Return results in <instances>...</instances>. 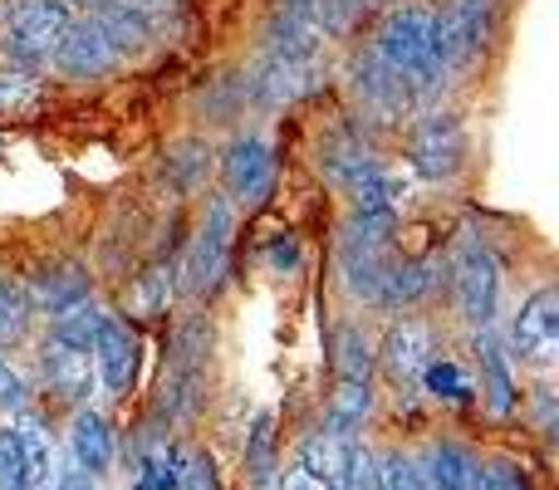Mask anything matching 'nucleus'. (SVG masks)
I'll return each instance as SVG.
<instances>
[{"instance_id":"obj_21","label":"nucleus","mask_w":559,"mask_h":490,"mask_svg":"<svg viewBox=\"0 0 559 490\" xmlns=\"http://www.w3.org/2000/svg\"><path fill=\"white\" fill-rule=\"evenodd\" d=\"M98 29H104L108 49H114L118 59H133L143 55L147 45H153V15H143V10H128L123 0H108V5L94 10Z\"/></svg>"},{"instance_id":"obj_30","label":"nucleus","mask_w":559,"mask_h":490,"mask_svg":"<svg viewBox=\"0 0 559 490\" xmlns=\"http://www.w3.org/2000/svg\"><path fill=\"white\" fill-rule=\"evenodd\" d=\"M167 172L177 177V187H182V192L202 187L206 172H212V147L197 143V138H187V143H173V147H167Z\"/></svg>"},{"instance_id":"obj_8","label":"nucleus","mask_w":559,"mask_h":490,"mask_svg":"<svg viewBox=\"0 0 559 490\" xmlns=\"http://www.w3.org/2000/svg\"><path fill=\"white\" fill-rule=\"evenodd\" d=\"M354 94H358V104H364V113L373 118V123H388V128L407 123L417 108V88L407 84L397 69H388L373 49L354 59Z\"/></svg>"},{"instance_id":"obj_2","label":"nucleus","mask_w":559,"mask_h":490,"mask_svg":"<svg viewBox=\"0 0 559 490\" xmlns=\"http://www.w3.org/2000/svg\"><path fill=\"white\" fill-rule=\"evenodd\" d=\"M231 236H236V206L226 202V196H212L202 226H197L192 246H187V255H182V275H177V285H182L187 299H212L216 289L226 285V270H231Z\"/></svg>"},{"instance_id":"obj_13","label":"nucleus","mask_w":559,"mask_h":490,"mask_svg":"<svg viewBox=\"0 0 559 490\" xmlns=\"http://www.w3.org/2000/svg\"><path fill=\"white\" fill-rule=\"evenodd\" d=\"M472 354H476V378H481V403L496 422H511L515 407H521V383L511 373V354L501 348V338L491 328H476L472 338Z\"/></svg>"},{"instance_id":"obj_38","label":"nucleus","mask_w":559,"mask_h":490,"mask_svg":"<svg viewBox=\"0 0 559 490\" xmlns=\"http://www.w3.org/2000/svg\"><path fill=\"white\" fill-rule=\"evenodd\" d=\"M177 490H222L212 456H202V452L182 456V476H177Z\"/></svg>"},{"instance_id":"obj_35","label":"nucleus","mask_w":559,"mask_h":490,"mask_svg":"<svg viewBox=\"0 0 559 490\" xmlns=\"http://www.w3.org/2000/svg\"><path fill=\"white\" fill-rule=\"evenodd\" d=\"M476 490H535V486L515 462H486L476 466Z\"/></svg>"},{"instance_id":"obj_4","label":"nucleus","mask_w":559,"mask_h":490,"mask_svg":"<svg viewBox=\"0 0 559 490\" xmlns=\"http://www.w3.org/2000/svg\"><path fill=\"white\" fill-rule=\"evenodd\" d=\"M452 304L466 328H491L501 314V265L472 236L452 255Z\"/></svg>"},{"instance_id":"obj_36","label":"nucleus","mask_w":559,"mask_h":490,"mask_svg":"<svg viewBox=\"0 0 559 490\" xmlns=\"http://www.w3.org/2000/svg\"><path fill=\"white\" fill-rule=\"evenodd\" d=\"M338 490H378V456L368 452L364 442H354V452H348V466H344Z\"/></svg>"},{"instance_id":"obj_23","label":"nucleus","mask_w":559,"mask_h":490,"mask_svg":"<svg viewBox=\"0 0 559 490\" xmlns=\"http://www.w3.org/2000/svg\"><path fill=\"white\" fill-rule=\"evenodd\" d=\"M358 437H338L329 432V427H319V432L305 437V446H299L295 462L305 466L314 481H324L329 490H338V481H344V466H348V452H354Z\"/></svg>"},{"instance_id":"obj_24","label":"nucleus","mask_w":559,"mask_h":490,"mask_svg":"<svg viewBox=\"0 0 559 490\" xmlns=\"http://www.w3.org/2000/svg\"><path fill=\"white\" fill-rule=\"evenodd\" d=\"M334 373H338V383H373V373H378V348L358 319H344L334 328Z\"/></svg>"},{"instance_id":"obj_11","label":"nucleus","mask_w":559,"mask_h":490,"mask_svg":"<svg viewBox=\"0 0 559 490\" xmlns=\"http://www.w3.org/2000/svg\"><path fill=\"white\" fill-rule=\"evenodd\" d=\"M49 64H55V74L69 79V84H88V79H104L108 69L118 64V55L108 49V39H104V29H98L94 15H74Z\"/></svg>"},{"instance_id":"obj_25","label":"nucleus","mask_w":559,"mask_h":490,"mask_svg":"<svg viewBox=\"0 0 559 490\" xmlns=\"http://www.w3.org/2000/svg\"><path fill=\"white\" fill-rule=\"evenodd\" d=\"M373 413V383H338L329 393V407H324V427L338 437H358V427L368 422Z\"/></svg>"},{"instance_id":"obj_19","label":"nucleus","mask_w":559,"mask_h":490,"mask_svg":"<svg viewBox=\"0 0 559 490\" xmlns=\"http://www.w3.org/2000/svg\"><path fill=\"white\" fill-rule=\"evenodd\" d=\"M241 476L251 490H271L275 476H280V432H275V413L261 407L246 432V446H241Z\"/></svg>"},{"instance_id":"obj_27","label":"nucleus","mask_w":559,"mask_h":490,"mask_svg":"<svg viewBox=\"0 0 559 490\" xmlns=\"http://www.w3.org/2000/svg\"><path fill=\"white\" fill-rule=\"evenodd\" d=\"M417 387H423L432 403H447V407H462V403H472V393L476 387L466 383V373H462V363H452V358H427V368H423V378H417Z\"/></svg>"},{"instance_id":"obj_12","label":"nucleus","mask_w":559,"mask_h":490,"mask_svg":"<svg viewBox=\"0 0 559 490\" xmlns=\"http://www.w3.org/2000/svg\"><path fill=\"white\" fill-rule=\"evenodd\" d=\"M94 354V378L104 383L108 397H128L138 383V334L123 324L118 314H104L98 319V334L88 344Z\"/></svg>"},{"instance_id":"obj_40","label":"nucleus","mask_w":559,"mask_h":490,"mask_svg":"<svg viewBox=\"0 0 559 490\" xmlns=\"http://www.w3.org/2000/svg\"><path fill=\"white\" fill-rule=\"evenodd\" d=\"M271 265H275V270H295V265H299V246L289 241V236L271 246Z\"/></svg>"},{"instance_id":"obj_32","label":"nucleus","mask_w":559,"mask_h":490,"mask_svg":"<svg viewBox=\"0 0 559 490\" xmlns=\"http://www.w3.org/2000/svg\"><path fill=\"white\" fill-rule=\"evenodd\" d=\"M98 319H104V309L94 304V295L88 299H79V304H69L64 314H55L49 319V334H59V338H69V344H94V334H98Z\"/></svg>"},{"instance_id":"obj_14","label":"nucleus","mask_w":559,"mask_h":490,"mask_svg":"<svg viewBox=\"0 0 559 490\" xmlns=\"http://www.w3.org/2000/svg\"><path fill=\"white\" fill-rule=\"evenodd\" d=\"M427 358H432V334H427V324H417V319H397V324L388 328L383 348H378V363H383L388 383H393L397 393H417V378H423Z\"/></svg>"},{"instance_id":"obj_34","label":"nucleus","mask_w":559,"mask_h":490,"mask_svg":"<svg viewBox=\"0 0 559 490\" xmlns=\"http://www.w3.org/2000/svg\"><path fill=\"white\" fill-rule=\"evenodd\" d=\"M378 490H427L423 471H417V456L397 452V446L378 456Z\"/></svg>"},{"instance_id":"obj_9","label":"nucleus","mask_w":559,"mask_h":490,"mask_svg":"<svg viewBox=\"0 0 559 490\" xmlns=\"http://www.w3.org/2000/svg\"><path fill=\"white\" fill-rule=\"evenodd\" d=\"M222 187H226V202H265L275 192V147L265 143L261 133H241L231 138L222 157Z\"/></svg>"},{"instance_id":"obj_6","label":"nucleus","mask_w":559,"mask_h":490,"mask_svg":"<svg viewBox=\"0 0 559 490\" xmlns=\"http://www.w3.org/2000/svg\"><path fill=\"white\" fill-rule=\"evenodd\" d=\"M491 35V0H447V10H437L432 20V49L442 59V69H472Z\"/></svg>"},{"instance_id":"obj_10","label":"nucleus","mask_w":559,"mask_h":490,"mask_svg":"<svg viewBox=\"0 0 559 490\" xmlns=\"http://www.w3.org/2000/svg\"><path fill=\"white\" fill-rule=\"evenodd\" d=\"M39 383L45 393H55L59 403L69 407H84L88 393H94V354L84 344H69L59 334H45L39 338Z\"/></svg>"},{"instance_id":"obj_3","label":"nucleus","mask_w":559,"mask_h":490,"mask_svg":"<svg viewBox=\"0 0 559 490\" xmlns=\"http://www.w3.org/2000/svg\"><path fill=\"white\" fill-rule=\"evenodd\" d=\"M69 20H74V10L64 0H15L5 29H0V49L20 69H45L64 39Z\"/></svg>"},{"instance_id":"obj_28","label":"nucleus","mask_w":559,"mask_h":490,"mask_svg":"<svg viewBox=\"0 0 559 490\" xmlns=\"http://www.w3.org/2000/svg\"><path fill=\"white\" fill-rule=\"evenodd\" d=\"M29 319H35V309H29V289L20 285L15 275H0V348L25 344Z\"/></svg>"},{"instance_id":"obj_7","label":"nucleus","mask_w":559,"mask_h":490,"mask_svg":"<svg viewBox=\"0 0 559 490\" xmlns=\"http://www.w3.org/2000/svg\"><path fill=\"white\" fill-rule=\"evenodd\" d=\"M511 348L525 368H540L550 373L559 358V289L540 285L511 319Z\"/></svg>"},{"instance_id":"obj_43","label":"nucleus","mask_w":559,"mask_h":490,"mask_svg":"<svg viewBox=\"0 0 559 490\" xmlns=\"http://www.w3.org/2000/svg\"><path fill=\"white\" fill-rule=\"evenodd\" d=\"M64 5H69V10H84V15H94V10L108 5V0H64Z\"/></svg>"},{"instance_id":"obj_16","label":"nucleus","mask_w":559,"mask_h":490,"mask_svg":"<svg viewBox=\"0 0 559 490\" xmlns=\"http://www.w3.org/2000/svg\"><path fill=\"white\" fill-rule=\"evenodd\" d=\"M265 45H271L275 59H299V64H314L324 35L309 25L305 0H280V5L271 10V20H265Z\"/></svg>"},{"instance_id":"obj_39","label":"nucleus","mask_w":559,"mask_h":490,"mask_svg":"<svg viewBox=\"0 0 559 490\" xmlns=\"http://www.w3.org/2000/svg\"><path fill=\"white\" fill-rule=\"evenodd\" d=\"M275 490H329V486H324V481H314V476H309L299 462H289L285 471L275 476Z\"/></svg>"},{"instance_id":"obj_29","label":"nucleus","mask_w":559,"mask_h":490,"mask_svg":"<svg viewBox=\"0 0 559 490\" xmlns=\"http://www.w3.org/2000/svg\"><path fill=\"white\" fill-rule=\"evenodd\" d=\"M39 104V79L35 69H20V64H0V118H20Z\"/></svg>"},{"instance_id":"obj_5","label":"nucleus","mask_w":559,"mask_h":490,"mask_svg":"<svg viewBox=\"0 0 559 490\" xmlns=\"http://www.w3.org/2000/svg\"><path fill=\"white\" fill-rule=\"evenodd\" d=\"M407 163L427 182H452L466 167V128L456 113H423L407 133Z\"/></svg>"},{"instance_id":"obj_31","label":"nucleus","mask_w":559,"mask_h":490,"mask_svg":"<svg viewBox=\"0 0 559 490\" xmlns=\"http://www.w3.org/2000/svg\"><path fill=\"white\" fill-rule=\"evenodd\" d=\"M173 270H147V275L133 279V289H128V309L143 319H157L167 309V299H173Z\"/></svg>"},{"instance_id":"obj_1","label":"nucleus","mask_w":559,"mask_h":490,"mask_svg":"<svg viewBox=\"0 0 559 490\" xmlns=\"http://www.w3.org/2000/svg\"><path fill=\"white\" fill-rule=\"evenodd\" d=\"M432 20H437L432 5H423V0H397V5H388V15L378 20V35H373V55L383 59L388 69H397V74L417 88V98H427L447 79L442 59H437V49H432Z\"/></svg>"},{"instance_id":"obj_22","label":"nucleus","mask_w":559,"mask_h":490,"mask_svg":"<svg viewBox=\"0 0 559 490\" xmlns=\"http://www.w3.org/2000/svg\"><path fill=\"white\" fill-rule=\"evenodd\" d=\"M314 88V64H299V59H265V69L255 74V104L261 108H285L295 98H305Z\"/></svg>"},{"instance_id":"obj_20","label":"nucleus","mask_w":559,"mask_h":490,"mask_svg":"<svg viewBox=\"0 0 559 490\" xmlns=\"http://www.w3.org/2000/svg\"><path fill=\"white\" fill-rule=\"evenodd\" d=\"M476 452H466L462 442H432L417 456L427 490H476Z\"/></svg>"},{"instance_id":"obj_17","label":"nucleus","mask_w":559,"mask_h":490,"mask_svg":"<svg viewBox=\"0 0 559 490\" xmlns=\"http://www.w3.org/2000/svg\"><path fill=\"white\" fill-rule=\"evenodd\" d=\"M437 270L442 260H407V255H393L383 270V285H378V304L383 309H407L417 299L432 295L437 285Z\"/></svg>"},{"instance_id":"obj_33","label":"nucleus","mask_w":559,"mask_h":490,"mask_svg":"<svg viewBox=\"0 0 559 490\" xmlns=\"http://www.w3.org/2000/svg\"><path fill=\"white\" fill-rule=\"evenodd\" d=\"M0 490H35L29 466H25V452H20L15 422H0Z\"/></svg>"},{"instance_id":"obj_42","label":"nucleus","mask_w":559,"mask_h":490,"mask_svg":"<svg viewBox=\"0 0 559 490\" xmlns=\"http://www.w3.org/2000/svg\"><path fill=\"white\" fill-rule=\"evenodd\" d=\"M128 10H143V15H163V10H173L177 0H123Z\"/></svg>"},{"instance_id":"obj_26","label":"nucleus","mask_w":559,"mask_h":490,"mask_svg":"<svg viewBox=\"0 0 559 490\" xmlns=\"http://www.w3.org/2000/svg\"><path fill=\"white\" fill-rule=\"evenodd\" d=\"M373 5H378V0H305L309 25H314L324 39H344V35H354L358 20H364Z\"/></svg>"},{"instance_id":"obj_18","label":"nucleus","mask_w":559,"mask_h":490,"mask_svg":"<svg viewBox=\"0 0 559 490\" xmlns=\"http://www.w3.org/2000/svg\"><path fill=\"white\" fill-rule=\"evenodd\" d=\"M29 289V309L35 314H64L69 304H79V299H88L94 289H88V275L79 265H69V260H59V265H45L35 275V285H25Z\"/></svg>"},{"instance_id":"obj_15","label":"nucleus","mask_w":559,"mask_h":490,"mask_svg":"<svg viewBox=\"0 0 559 490\" xmlns=\"http://www.w3.org/2000/svg\"><path fill=\"white\" fill-rule=\"evenodd\" d=\"M69 462H74V471L94 476V481L114 471V427L88 403L74 407V417H69Z\"/></svg>"},{"instance_id":"obj_37","label":"nucleus","mask_w":559,"mask_h":490,"mask_svg":"<svg viewBox=\"0 0 559 490\" xmlns=\"http://www.w3.org/2000/svg\"><path fill=\"white\" fill-rule=\"evenodd\" d=\"M25 407H29V383H25V373H20L10 358H0V413L15 417V413H25Z\"/></svg>"},{"instance_id":"obj_41","label":"nucleus","mask_w":559,"mask_h":490,"mask_svg":"<svg viewBox=\"0 0 559 490\" xmlns=\"http://www.w3.org/2000/svg\"><path fill=\"white\" fill-rule=\"evenodd\" d=\"M55 490H98V481L69 466V471H59V476H55Z\"/></svg>"}]
</instances>
